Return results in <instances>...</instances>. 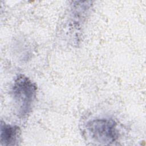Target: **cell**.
Masks as SVG:
<instances>
[{"mask_svg":"<svg viewBox=\"0 0 146 146\" xmlns=\"http://www.w3.org/2000/svg\"><path fill=\"white\" fill-rule=\"evenodd\" d=\"M86 129L90 137L100 144L109 145L118 136L117 124L111 119H96L89 121Z\"/></svg>","mask_w":146,"mask_h":146,"instance_id":"obj_2","label":"cell"},{"mask_svg":"<svg viewBox=\"0 0 146 146\" xmlns=\"http://www.w3.org/2000/svg\"><path fill=\"white\" fill-rule=\"evenodd\" d=\"M21 130L16 125H12L1 120V145H18L20 140Z\"/></svg>","mask_w":146,"mask_h":146,"instance_id":"obj_3","label":"cell"},{"mask_svg":"<svg viewBox=\"0 0 146 146\" xmlns=\"http://www.w3.org/2000/svg\"><path fill=\"white\" fill-rule=\"evenodd\" d=\"M11 92L18 116L21 119L26 118L31 111L36 98V84L25 75L19 74L14 81Z\"/></svg>","mask_w":146,"mask_h":146,"instance_id":"obj_1","label":"cell"}]
</instances>
